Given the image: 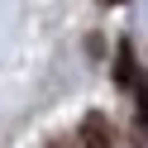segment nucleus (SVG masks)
I'll use <instances>...</instances> for the list:
<instances>
[{
	"instance_id": "3",
	"label": "nucleus",
	"mask_w": 148,
	"mask_h": 148,
	"mask_svg": "<svg viewBox=\"0 0 148 148\" xmlns=\"http://www.w3.org/2000/svg\"><path fill=\"white\" fill-rule=\"evenodd\" d=\"M148 143V105L138 100L134 105V124H129V148H143Z\"/></svg>"
},
{
	"instance_id": "2",
	"label": "nucleus",
	"mask_w": 148,
	"mask_h": 148,
	"mask_svg": "<svg viewBox=\"0 0 148 148\" xmlns=\"http://www.w3.org/2000/svg\"><path fill=\"white\" fill-rule=\"evenodd\" d=\"M110 77H115V86H119V91H134L138 81H143V77H138V58H134V43H129V38H119Z\"/></svg>"
},
{
	"instance_id": "1",
	"label": "nucleus",
	"mask_w": 148,
	"mask_h": 148,
	"mask_svg": "<svg viewBox=\"0 0 148 148\" xmlns=\"http://www.w3.org/2000/svg\"><path fill=\"white\" fill-rule=\"evenodd\" d=\"M77 148H115V129H110L105 110H86L77 124Z\"/></svg>"
},
{
	"instance_id": "5",
	"label": "nucleus",
	"mask_w": 148,
	"mask_h": 148,
	"mask_svg": "<svg viewBox=\"0 0 148 148\" xmlns=\"http://www.w3.org/2000/svg\"><path fill=\"white\" fill-rule=\"evenodd\" d=\"M100 5H119V0H100Z\"/></svg>"
},
{
	"instance_id": "4",
	"label": "nucleus",
	"mask_w": 148,
	"mask_h": 148,
	"mask_svg": "<svg viewBox=\"0 0 148 148\" xmlns=\"http://www.w3.org/2000/svg\"><path fill=\"white\" fill-rule=\"evenodd\" d=\"M48 148H67V138H53V143H48Z\"/></svg>"
}]
</instances>
